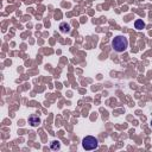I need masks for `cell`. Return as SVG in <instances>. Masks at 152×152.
Here are the masks:
<instances>
[{"label":"cell","mask_w":152,"mask_h":152,"mask_svg":"<svg viewBox=\"0 0 152 152\" xmlns=\"http://www.w3.org/2000/svg\"><path fill=\"white\" fill-rule=\"evenodd\" d=\"M112 48L117 53H124L128 48V40L125 36H117L112 40Z\"/></svg>","instance_id":"1"},{"label":"cell","mask_w":152,"mask_h":152,"mask_svg":"<svg viewBox=\"0 0 152 152\" xmlns=\"http://www.w3.org/2000/svg\"><path fill=\"white\" fill-rule=\"evenodd\" d=\"M82 146H83L84 150H88V151L95 150L99 146V140L93 135H87L82 140Z\"/></svg>","instance_id":"2"},{"label":"cell","mask_w":152,"mask_h":152,"mask_svg":"<svg viewBox=\"0 0 152 152\" xmlns=\"http://www.w3.org/2000/svg\"><path fill=\"white\" fill-rule=\"evenodd\" d=\"M29 122L31 124V126H33V127H37V126L40 124V119H39L37 115L32 114V115L29 118Z\"/></svg>","instance_id":"3"},{"label":"cell","mask_w":152,"mask_h":152,"mask_svg":"<svg viewBox=\"0 0 152 152\" xmlns=\"http://www.w3.org/2000/svg\"><path fill=\"white\" fill-rule=\"evenodd\" d=\"M70 25L69 24H67V23H61L60 24V31L62 32V33H68V32H70Z\"/></svg>","instance_id":"4"},{"label":"cell","mask_w":152,"mask_h":152,"mask_svg":"<svg viewBox=\"0 0 152 152\" xmlns=\"http://www.w3.org/2000/svg\"><path fill=\"white\" fill-rule=\"evenodd\" d=\"M134 27H135L137 30H143V29H145V23H144L141 19H138V20H135V23H134Z\"/></svg>","instance_id":"5"},{"label":"cell","mask_w":152,"mask_h":152,"mask_svg":"<svg viewBox=\"0 0 152 152\" xmlns=\"http://www.w3.org/2000/svg\"><path fill=\"white\" fill-rule=\"evenodd\" d=\"M50 147H51V150L56 151V150H60V148H61V144L55 140V141H53L51 144H50Z\"/></svg>","instance_id":"6"},{"label":"cell","mask_w":152,"mask_h":152,"mask_svg":"<svg viewBox=\"0 0 152 152\" xmlns=\"http://www.w3.org/2000/svg\"><path fill=\"white\" fill-rule=\"evenodd\" d=\"M151 125H152V120H151Z\"/></svg>","instance_id":"7"}]
</instances>
